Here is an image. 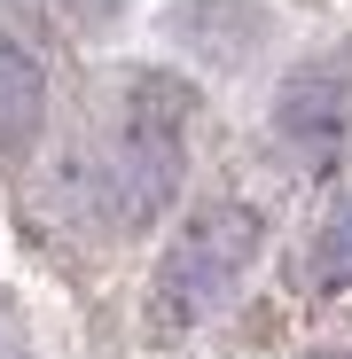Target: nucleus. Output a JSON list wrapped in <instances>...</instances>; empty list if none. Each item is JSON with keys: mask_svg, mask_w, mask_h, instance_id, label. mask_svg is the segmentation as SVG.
<instances>
[{"mask_svg": "<svg viewBox=\"0 0 352 359\" xmlns=\"http://www.w3.org/2000/svg\"><path fill=\"white\" fill-rule=\"evenodd\" d=\"M259 211L251 203H204L181 234L164 243V258H157V281H149V328L157 336H188V328H204L227 297H235V281H243V266L259 258Z\"/></svg>", "mask_w": 352, "mask_h": 359, "instance_id": "f257e3e1", "label": "nucleus"}, {"mask_svg": "<svg viewBox=\"0 0 352 359\" xmlns=\"http://www.w3.org/2000/svg\"><path fill=\"white\" fill-rule=\"evenodd\" d=\"M133 94H141V102L126 109V126H117V141H110V156H102L117 226H141V219L164 211L172 180H181V117H188V94L172 86V79H141Z\"/></svg>", "mask_w": 352, "mask_h": 359, "instance_id": "f03ea898", "label": "nucleus"}, {"mask_svg": "<svg viewBox=\"0 0 352 359\" xmlns=\"http://www.w3.org/2000/svg\"><path fill=\"white\" fill-rule=\"evenodd\" d=\"M39 126H47V71L32 47L0 39V156H24Z\"/></svg>", "mask_w": 352, "mask_h": 359, "instance_id": "7ed1b4c3", "label": "nucleus"}, {"mask_svg": "<svg viewBox=\"0 0 352 359\" xmlns=\"http://www.w3.org/2000/svg\"><path fill=\"white\" fill-rule=\"evenodd\" d=\"M282 133L306 149V164H329L337 141H344V86H337L329 71L289 79V94H282Z\"/></svg>", "mask_w": 352, "mask_h": 359, "instance_id": "20e7f679", "label": "nucleus"}, {"mask_svg": "<svg viewBox=\"0 0 352 359\" xmlns=\"http://www.w3.org/2000/svg\"><path fill=\"white\" fill-rule=\"evenodd\" d=\"M298 281H306L313 297H344V289H352V196H337V211L313 226Z\"/></svg>", "mask_w": 352, "mask_h": 359, "instance_id": "39448f33", "label": "nucleus"}, {"mask_svg": "<svg viewBox=\"0 0 352 359\" xmlns=\"http://www.w3.org/2000/svg\"><path fill=\"white\" fill-rule=\"evenodd\" d=\"M321 359H352V351H321Z\"/></svg>", "mask_w": 352, "mask_h": 359, "instance_id": "423d86ee", "label": "nucleus"}]
</instances>
